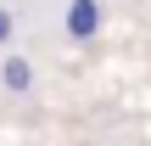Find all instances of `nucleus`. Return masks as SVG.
Listing matches in <instances>:
<instances>
[{
  "label": "nucleus",
  "mask_w": 151,
  "mask_h": 146,
  "mask_svg": "<svg viewBox=\"0 0 151 146\" xmlns=\"http://www.w3.org/2000/svg\"><path fill=\"white\" fill-rule=\"evenodd\" d=\"M11 34H17V17L0 6V51H11Z\"/></svg>",
  "instance_id": "3"
},
{
  "label": "nucleus",
  "mask_w": 151,
  "mask_h": 146,
  "mask_svg": "<svg viewBox=\"0 0 151 146\" xmlns=\"http://www.w3.org/2000/svg\"><path fill=\"white\" fill-rule=\"evenodd\" d=\"M0 90H6V96H28V90H34V56L6 51V56H0Z\"/></svg>",
  "instance_id": "2"
},
{
  "label": "nucleus",
  "mask_w": 151,
  "mask_h": 146,
  "mask_svg": "<svg viewBox=\"0 0 151 146\" xmlns=\"http://www.w3.org/2000/svg\"><path fill=\"white\" fill-rule=\"evenodd\" d=\"M101 28H106V6H101V0H67V6H62V34H67L73 45H90Z\"/></svg>",
  "instance_id": "1"
}]
</instances>
